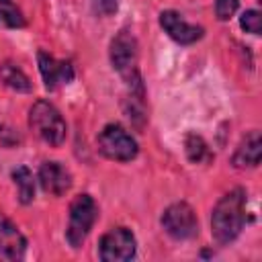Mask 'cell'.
I'll return each instance as SVG.
<instances>
[{
    "instance_id": "6da1fadb",
    "label": "cell",
    "mask_w": 262,
    "mask_h": 262,
    "mask_svg": "<svg viewBox=\"0 0 262 262\" xmlns=\"http://www.w3.org/2000/svg\"><path fill=\"white\" fill-rule=\"evenodd\" d=\"M246 223V190L233 188L223 194L211 215V235L219 246L233 242Z\"/></svg>"
},
{
    "instance_id": "7a4b0ae2",
    "label": "cell",
    "mask_w": 262,
    "mask_h": 262,
    "mask_svg": "<svg viewBox=\"0 0 262 262\" xmlns=\"http://www.w3.org/2000/svg\"><path fill=\"white\" fill-rule=\"evenodd\" d=\"M29 127L47 145L57 147V145H61L66 141V133H68L66 121L59 115V111L47 100H37L31 106V111H29Z\"/></svg>"
},
{
    "instance_id": "3957f363",
    "label": "cell",
    "mask_w": 262,
    "mask_h": 262,
    "mask_svg": "<svg viewBox=\"0 0 262 262\" xmlns=\"http://www.w3.org/2000/svg\"><path fill=\"white\" fill-rule=\"evenodd\" d=\"M96 217H98V207L90 194H78L72 201L68 229H66V239L72 248H80L84 244Z\"/></svg>"
},
{
    "instance_id": "277c9868",
    "label": "cell",
    "mask_w": 262,
    "mask_h": 262,
    "mask_svg": "<svg viewBox=\"0 0 262 262\" xmlns=\"http://www.w3.org/2000/svg\"><path fill=\"white\" fill-rule=\"evenodd\" d=\"M96 143H98V151L115 162H131L139 151L133 135L119 123L104 125V129L98 133Z\"/></svg>"
},
{
    "instance_id": "5b68a950",
    "label": "cell",
    "mask_w": 262,
    "mask_h": 262,
    "mask_svg": "<svg viewBox=\"0 0 262 262\" xmlns=\"http://www.w3.org/2000/svg\"><path fill=\"white\" fill-rule=\"evenodd\" d=\"M135 235L127 227H113L98 242V258L104 262H127L135 256Z\"/></svg>"
},
{
    "instance_id": "8992f818",
    "label": "cell",
    "mask_w": 262,
    "mask_h": 262,
    "mask_svg": "<svg viewBox=\"0 0 262 262\" xmlns=\"http://www.w3.org/2000/svg\"><path fill=\"white\" fill-rule=\"evenodd\" d=\"M111 63L113 68L123 74L127 80H139L137 78V41L129 31H119L115 39L111 41Z\"/></svg>"
},
{
    "instance_id": "52a82bcc",
    "label": "cell",
    "mask_w": 262,
    "mask_h": 262,
    "mask_svg": "<svg viewBox=\"0 0 262 262\" xmlns=\"http://www.w3.org/2000/svg\"><path fill=\"white\" fill-rule=\"evenodd\" d=\"M162 227L174 239H188L199 231V221L188 203H174L164 211Z\"/></svg>"
},
{
    "instance_id": "ba28073f",
    "label": "cell",
    "mask_w": 262,
    "mask_h": 262,
    "mask_svg": "<svg viewBox=\"0 0 262 262\" xmlns=\"http://www.w3.org/2000/svg\"><path fill=\"white\" fill-rule=\"evenodd\" d=\"M37 63H39V72L43 76L45 88L47 90H55L63 84H70L74 80V68L70 61H59L53 55L39 51L37 53Z\"/></svg>"
},
{
    "instance_id": "9c48e42d",
    "label": "cell",
    "mask_w": 262,
    "mask_h": 262,
    "mask_svg": "<svg viewBox=\"0 0 262 262\" xmlns=\"http://www.w3.org/2000/svg\"><path fill=\"white\" fill-rule=\"evenodd\" d=\"M160 25H162V29L170 35V39H174V41L180 43V45L196 43V41L203 37V33H205L203 27L186 23L176 10H164V12L160 14Z\"/></svg>"
},
{
    "instance_id": "30bf717a",
    "label": "cell",
    "mask_w": 262,
    "mask_h": 262,
    "mask_svg": "<svg viewBox=\"0 0 262 262\" xmlns=\"http://www.w3.org/2000/svg\"><path fill=\"white\" fill-rule=\"evenodd\" d=\"M39 184L47 194L61 196L72 186V174L59 162H43L39 168Z\"/></svg>"
},
{
    "instance_id": "8fae6325",
    "label": "cell",
    "mask_w": 262,
    "mask_h": 262,
    "mask_svg": "<svg viewBox=\"0 0 262 262\" xmlns=\"http://www.w3.org/2000/svg\"><path fill=\"white\" fill-rule=\"evenodd\" d=\"M27 250V239L18 231V227L0 213V258L4 260H20Z\"/></svg>"
},
{
    "instance_id": "7c38bea8",
    "label": "cell",
    "mask_w": 262,
    "mask_h": 262,
    "mask_svg": "<svg viewBox=\"0 0 262 262\" xmlns=\"http://www.w3.org/2000/svg\"><path fill=\"white\" fill-rule=\"evenodd\" d=\"M262 158V137L260 131H250L239 145L235 147V154L231 158V164L235 168H256Z\"/></svg>"
},
{
    "instance_id": "4fadbf2b",
    "label": "cell",
    "mask_w": 262,
    "mask_h": 262,
    "mask_svg": "<svg viewBox=\"0 0 262 262\" xmlns=\"http://www.w3.org/2000/svg\"><path fill=\"white\" fill-rule=\"evenodd\" d=\"M0 80L4 86H8L10 90H16V92H31L33 90L29 76L20 68H16L14 63H2L0 66Z\"/></svg>"
},
{
    "instance_id": "5bb4252c",
    "label": "cell",
    "mask_w": 262,
    "mask_h": 262,
    "mask_svg": "<svg viewBox=\"0 0 262 262\" xmlns=\"http://www.w3.org/2000/svg\"><path fill=\"white\" fill-rule=\"evenodd\" d=\"M12 180L18 188V201L23 205H29L35 199V178L33 172L27 166H18L12 170Z\"/></svg>"
},
{
    "instance_id": "9a60e30c",
    "label": "cell",
    "mask_w": 262,
    "mask_h": 262,
    "mask_svg": "<svg viewBox=\"0 0 262 262\" xmlns=\"http://www.w3.org/2000/svg\"><path fill=\"white\" fill-rule=\"evenodd\" d=\"M0 27H6V29L25 27V16L12 0H0Z\"/></svg>"
},
{
    "instance_id": "2e32d148",
    "label": "cell",
    "mask_w": 262,
    "mask_h": 262,
    "mask_svg": "<svg viewBox=\"0 0 262 262\" xmlns=\"http://www.w3.org/2000/svg\"><path fill=\"white\" fill-rule=\"evenodd\" d=\"M184 147H186V156H188V160L194 162V164H201V162H205V160L211 158V151H209L205 139H203L201 135H196V133H188V135H186V139H184Z\"/></svg>"
},
{
    "instance_id": "e0dca14e",
    "label": "cell",
    "mask_w": 262,
    "mask_h": 262,
    "mask_svg": "<svg viewBox=\"0 0 262 262\" xmlns=\"http://www.w3.org/2000/svg\"><path fill=\"white\" fill-rule=\"evenodd\" d=\"M239 27H242L246 33L258 35L260 29H262L260 12H258V10H246V12H242V16H239Z\"/></svg>"
},
{
    "instance_id": "ac0fdd59",
    "label": "cell",
    "mask_w": 262,
    "mask_h": 262,
    "mask_svg": "<svg viewBox=\"0 0 262 262\" xmlns=\"http://www.w3.org/2000/svg\"><path fill=\"white\" fill-rule=\"evenodd\" d=\"M239 0H215V14L219 20H229L237 12Z\"/></svg>"
},
{
    "instance_id": "d6986e66",
    "label": "cell",
    "mask_w": 262,
    "mask_h": 262,
    "mask_svg": "<svg viewBox=\"0 0 262 262\" xmlns=\"http://www.w3.org/2000/svg\"><path fill=\"white\" fill-rule=\"evenodd\" d=\"M98 6L104 14H111L113 10H117V0H98Z\"/></svg>"
}]
</instances>
